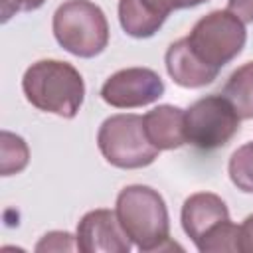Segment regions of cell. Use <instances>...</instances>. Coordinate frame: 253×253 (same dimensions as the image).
<instances>
[{
	"mask_svg": "<svg viewBox=\"0 0 253 253\" xmlns=\"http://www.w3.org/2000/svg\"><path fill=\"white\" fill-rule=\"evenodd\" d=\"M57 43L77 57H95L109 43V24L103 10L89 0H67L53 14Z\"/></svg>",
	"mask_w": 253,
	"mask_h": 253,
	"instance_id": "cell-3",
	"label": "cell"
},
{
	"mask_svg": "<svg viewBox=\"0 0 253 253\" xmlns=\"http://www.w3.org/2000/svg\"><path fill=\"white\" fill-rule=\"evenodd\" d=\"M26 99L43 113L73 119L85 97L81 73L67 61L40 59L32 63L22 79Z\"/></svg>",
	"mask_w": 253,
	"mask_h": 253,
	"instance_id": "cell-2",
	"label": "cell"
},
{
	"mask_svg": "<svg viewBox=\"0 0 253 253\" xmlns=\"http://www.w3.org/2000/svg\"><path fill=\"white\" fill-rule=\"evenodd\" d=\"M166 69L168 75L174 79V83H178L180 87H188V89H196V87H204L208 83H211L219 71L210 69L208 65H204L188 47L186 38L174 42L168 51H166Z\"/></svg>",
	"mask_w": 253,
	"mask_h": 253,
	"instance_id": "cell-12",
	"label": "cell"
},
{
	"mask_svg": "<svg viewBox=\"0 0 253 253\" xmlns=\"http://www.w3.org/2000/svg\"><path fill=\"white\" fill-rule=\"evenodd\" d=\"M28 160H30V150L24 138L4 130L2 132V176L22 172Z\"/></svg>",
	"mask_w": 253,
	"mask_h": 253,
	"instance_id": "cell-15",
	"label": "cell"
},
{
	"mask_svg": "<svg viewBox=\"0 0 253 253\" xmlns=\"http://www.w3.org/2000/svg\"><path fill=\"white\" fill-rule=\"evenodd\" d=\"M221 95L233 105L241 119H253V61L237 67L229 75Z\"/></svg>",
	"mask_w": 253,
	"mask_h": 253,
	"instance_id": "cell-13",
	"label": "cell"
},
{
	"mask_svg": "<svg viewBox=\"0 0 253 253\" xmlns=\"http://www.w3.org/2000/svg\"><path fill=\"white\" fill-rule=\"evenodd\" d=\"M117 217L140 251L182 249L170 239V219L162 196L150 186H126L117 198Z\"/></svg>",
	"mask_w": 253,
	"mask_h": 253,
	"instance_id": "cell-1",
	"label": "cell"
},
{
	"mask_svg": "<svg viewBox=\"0 0 253 253\" xmlns=\"http://www.w3.org/2000/svg\"><path fill=\"white\" fill-rule=\"evenodd\" d=\"M206 0H119V22L132 38L154 36L168 14L178 8H192Z\"/></svg>",
	"mask_w": 253,
	"mask_h": 253,
	"instance_id": "cell-9",
	"label": "cell"
},
{
	"mask_svg": "<svg viewBox=\"0 0 253 253\" xmlns=\"http://www.w3.org/2000/svg\"><path fill=\"white\" fill-rule=\"evenodd\" d=\"M164 93V83L160 75L148 67H126L113 73L103 89L101 97L107 105L117 109L144 107L160 99Z\"/></svg>",
	"mask_w": 253,
	"mask_h": 253,
	"instance_id": "cell-7",
	"label": "cell"
},
{
	"mask_svg": "<svg viewBox=\"0 0 253 253\" xmlns=\"http://www.w3.org/2000/svg\"><path fill=\"white\" fill-rule=\"evenodd\" d=\"M227 219L229 211L225 202L210 192L194 194L182 206V227L186 235L196 243V247L204 241L208 233H211L219 223Z\"/></svg>",
	"mask_w": 253,
	"mask_h": 253,
	"instance_id": "cell-10",
	"label": "cell"
},
{
	"mask_svg": "<svg viewBox=\"0 0 253 253\" xmlns=\"http://www.w3.org/2000/svg\"><path fill=\"white\" fill-rule=\"evenodd\" d=\"M245 40V26L233 12L213 10L196 22L186 43L204 65L219 71L241 53Z\"/></svg>",
	"mask_w": 253,
	"mask_h": 253,
	"instance_id": "cell-4",
	"label": "cell"
},
{
	"mask_svg": "<svg viewBox=\"0 0 253 253\" xmlns=\"http://www.w3.org/2000/svg\"><path fill=\"white\" fill-rule=\"evenodd\" d=\"M144 132L158 150L180 148L186 142V113L174 105H158L142 117Z\"/></svg>",
	"mask_w": 253,
	"mask_h": 253,
	"instance_id": "cell-11",
	"label": "cell"
},
{
	"mask_svg": "<svg viewBox=\"0 0 253 253\" xmlns=\"http://www.w3.org/2000/svg\"><path fill=\"white\" fill-rule=\"evenodd\" d=\"M97 144L109 164L125 170L144 168L160 152L150 144L142 117L138 115H113L105 119L97 134Z\"/></svg>",
	"mask_w": 253,
	"mask_h": 253,
	"instance_id": "cell-5",
	"label": "cell"
},
{
	"mask_svg": "<svg viewBox=\"0 0 253 253\" xmlns=\"http://www.w3.org/2000/svg\"><path fill=\"white\" fill-rule=\"evenodd\" d=\"M77 243H73V235L67 231H51L42 237L36 245V251H73Z\"/></svg>",
	"mask_w": 253,
	"mask_h": 253,
	"instance_id": "cell-16",
	"label": "cell"
},
{
	"mask_svg": "<svg viewBox=\"0 0 253 253\" xmlns=\"http://www.w3.org/2000/svg\"><path fill=\"white\" fill-rule=\"evenodd\" d=\"M239 251L253 253V215H247L239 225Z\"/></svg>",
	"mask_w": 253,
	"mask_h": 253,
	"instance_id": "cell-18",
	"label": "cell"
},
{
	"mask_svg": "<svg viewBox=\"0 0 253 253\" xmlns=\"http://www.w3.org/2000/svg\"><path fill=\"white\" fill-rule=\"evenodd\" d=\"M77 249L81 253H128L130 239L125 233L117 211L111 210H93L87 211L75 235Z\"/></svg>",
	"mask_w": 253,
	"mask_h": 253,
	"instance_id": "cell-8",
	"label": "cell"
},
{
	"mask_svg": "<svg viewBox=\"0 0 253 253\" xmlns=\"http://www.w3.org/2000/svg\"><path fill=\"white\" fill-rule=\"evenodd\" d=\"M227 6L241 22H253V0H227Z\"/></svg>",
	"mask_w": 253,
	"mask_h": 253,
	"instance_id": "cell-19",
	"label": "cell"
},
{
	"mask_svg": "<svg viewBox=\"0 0 253 253\" xmlns=\"http://www.w3.org/2000/svg\"><path fill=\"white\" fill-rule=\"evenodd\" d=\"M186 113V142L202 150L225 146L239 130V115L223 95H208Z\"/></svg>",
	"mask_w": 253,
	"mask_h": 253,
	"instance_id": "cell-6",
	"label": "cell"
},
{
	"mask_svg": "<svg viewBox=\"0 0 253 253\" xmlns=\"http://www.w3.org/2000/svg\"><path fill=\"white\" fill-rule=\"evenodd\" d=\"M227 172H229L231 182L241 192L253 194V142L239 146L231 154Z\"/></svg>",
	"mask_w": 253,
	"mask_h": 253,
	"instance_id": "cell-14",
	"label": "cell"
},
{
	"mask_svg": "<svg viewBox=\"0 0 253 253\" xmlns=\"http://www.w3.org/2000/svg\"><path fill=\"white\" fill-rule=\"evenodd\" d=\"M45 0H2V20L6 22L14 12H30L43 4Z\"/></svg>",
	"mask_w": 253,
	"mask_h": 253,
	"instance_id": "cell-17",
	"label": "cell"
}]
</instances>
